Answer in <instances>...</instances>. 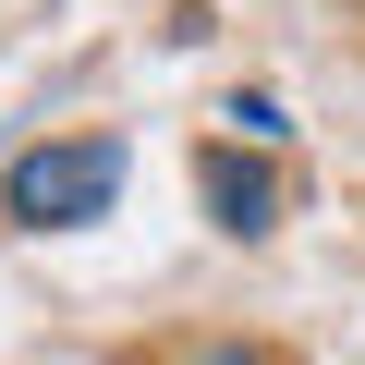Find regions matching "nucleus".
<instances>
[{"mask_svg": "<svg viewBox=\"0 0 365 365\" xmlns=\"http://www.w3.org/2000/svg\"><path fill=\"white\" fill-rule=\"evenodd\" d=\"M110 195H122V146L110 134H61V146H25L0 170V207L25 232H86V220H110Z\"/></svg>", "mask_w": 365, "mask_h": 365, "instance_id": "obj_1", "label": "nucleus"}, {"mask_svg": "<svg viewBox=\"0 0 365 365\" xmlns=\"http://www.w3.org/2000/svg\"><path fill=\"white\" fill-rule=\"evenodd\" d=\"M195 182H207V220H220V232H268V207H280V195H268V170H256V158H232V146H207V170H195Z\"/></svg>", "mask_w": 365, "mask_h": 365, "instance_id": "obj_2", "label": "nucleus"}, {"mask_svg": "<svg viewBox=\"0 0 365 365\" xmlns=\"http://www.w3.org/2000/svg\"><path fill=\"white\" fill-rule=\"evenodd\" d=\"M195 365H244V353H195Z\"/></svg>", "mask_w": 365, "mask_h": 365, "instance_id": "obj_3", "label": "nucleus"}]
</instances>
